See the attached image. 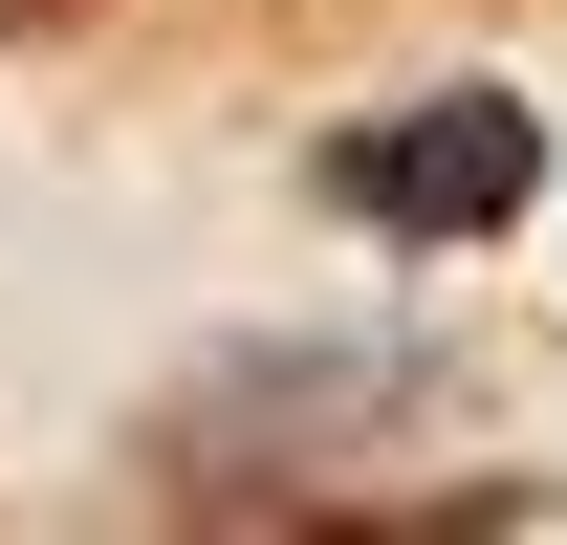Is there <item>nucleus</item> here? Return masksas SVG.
<instances>
[{"instance_id": "nucleus-1", "label": "nucleus", "mask_w": 567, "mask_h": 545, "mask_svg": "<svg viewBox=\"0 0 567 545\" xmlns=\"http://www.w3.org/2000/svg\"><path fill=\"white\" fill-rule=\"evenodd\" d=\"M524 197V110H436V132H371L350 153V218H393V240H458V218Z\"/></svg>"}]
</instances>
